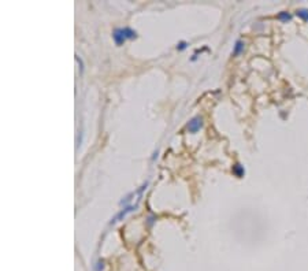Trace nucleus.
<instances>
[{"label": "nucleus", "instance_id": "7ed1b4c3", "mask_svg": "<svg viewBox=\"0 0 308 271\" xmlns=\"http://www.w3.org/2000/svg\"><path fill=\"white\" fill-rule=\"evenodd\" d=\"M242 50H244V43H242V41H237L236 45H234V51H233V55H238Z\"/></svg>", "mask_w": 308, "mask_h": 271}, {"label": "nucleus", "instance_id": "39448f33", "mask_svg": "<svg viewBox=\"0 0 308 271\" xmlns=\"http://www.w3.org/2000/svg\"><path fill=\"white\" fill-rule=\"evenodd\" d=\"M234 173H236L238 177H241L244 170H242V167H240V164H236V166H234Z\"/></svg>", "mask_w": 308, "mask_h": 271}, {"label": "nucleus", "instance_id": "f03ea898", "mask_svg": "<svg viewBox=\"0 0 308 271\" xmlns=\"http://www.w3.org/2000/svg\"><path fill=\"white\" fill-rule=\"evenodd\" d=\"M201 126H203V118L195 117L189 121V123H188V126H186V130L189 133H197V131L200 130Z\"/></svg>", "mask_w": 308, "mask_h": 271}, {"label": "nucleus", "instance_id": "f257e3e1", "mask_svg": "<svg viewBox=\"0 0 308 271\" xmlns=\"http://www.w3.org/2000/svg\"><path fill=\"white\" fill-rule=\"evenodd\" d=\"M112 37H114V41H115L116 45H122V44H125L126 40L136 38L137 33H136V30L130 29V27H121V29H115L114 30Z\"/></svg>", "mask_w": 308, "mask_h": 271}, {"label": "nucleus", "instance_id": "20e7f679", "mask_svg": "<svg viewBox=\"0 0 308 271\" xmlns=\"http://www.w3.org/2000/svg\"><path fill=\"white\" fill-rule=\"evenodd\" d=\"M297 15H299L300 18H303L304 21H308V10H299Z\"/></svg>", "mask_w": 308, "mask_h": 271}, {"label": "nucleus", "instance_id": "0eeeda50", "mask_svg": "<svg viewBox=\"0 0 308 271\" xmlns=\"http://www.w3.org/2000/svg\"><path fill=\"white\" fill-rule=\"evenodd\" d=\"M186 43H185V41H181V43H179L178 45H177V48H178L179 51H182V50H185V48H186Z\"/></svg>", "mask_w": 308, "mask_h": 271}, {"label": "nucleus", "instance_id": "423d86ee", "mask_svg": "<svg viewBox=\"0 0 308 271\" xmlns=\"http://www.w3.org/2000/svg\"><path fill=\"white\" fill-rule=\"evenodd\" d=\"M278 18H279V19H284V21H289V19H290V15H289V14H286V13H281L279 15H278Z\"/></svg>", "mask_w": 308, "mask_h": 271}]
</instances>
